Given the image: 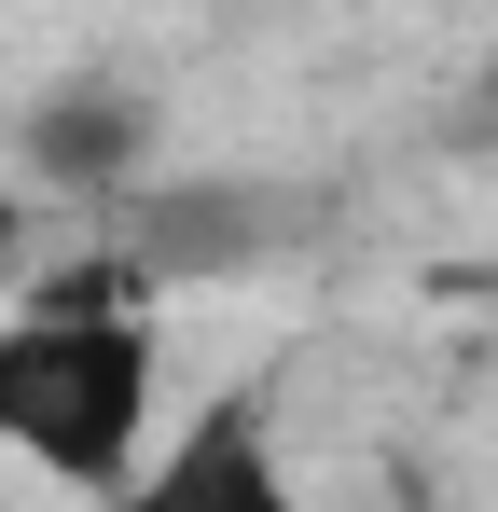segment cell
Returning <instances> with one entry per match:
<instances>
[{
  "instance_id": "cell-1",
  "label": "cell",
  "mask_w": 498,
  "mask_h": 512,
  "mask_svg": "<svg viewBox=\"0 0 498 512\" xmlns=\"http://www.w3.org/2000/svg\"><path fill=\"white\" fill-rule=\"evenodd\" d=\"M166 416V333L139 305V277H56L0 319V457L111 499Z\"/></svg>"
},
{
  "instance_id": "cell-2",
  "label": "cell",
  "mask_w": 498,
  "mask_h": 512,
  "mask_svg": "<svg viewBox=\"0 0 498 512\" xmlns=\"http://www.w3.org/2000/svg\"><path fill=\"white\" fill-rule=\"evenodd\" d=\"M28 167L42 180H70V194H111V180L153 153V97H125V84H56V97H28Z\"/></svg>"
}]
</instances>
